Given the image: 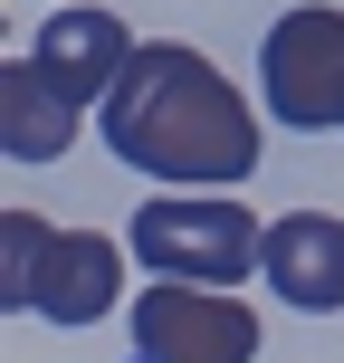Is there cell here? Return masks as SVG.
<instances>
[{
	"label": "cell",
	"mask_w": 344,
	"mask_h": 363,
	"mask_svg": "<svg viewBox=\"0 0 344 363\" xmlns=\"http://www.w3.org/2000/svg\"><path fill=\"white\" fill-rule=\"evenodd\" d=\"M77 115H87V96H67L48 67H38V48H19L10 67H0V153L10 163H57V153L77 144Z\"/></svg>",
	"instance_id": "52a82bcc"
},
{
	"label": "cell",
	"mask_w": 344,
	"mask_h": 363,
	"mask_svg": "<svg viewBox=\"0 0 344 363\" xmlns=\"http://www.w3.org/2000/svg\"><path fill=\"white\" fill-rule=\"evenodd\" d=\"M134 48H144V38H134L115 10H57L48 29H38V67H48L67 96H87V106L115 96V77H125Z\"/></svg>",
	"instance_id": "ba28073f"
},
{
	"label": "cell",
	"mask_w": 344,
	"mask_h": 363,
	"mask_svg": "<svg viewBox=\"0 0 344 363\" xmlns=\"http://www.w3.org/2000/svg\"><path fill=\"white\" fill-rule=\"evenodd\" d=\"M96 115H106V153L134 163V172H153L163 191H172V182L220 191V182H249V172H258L249 96H239L201 48H182V38L134 48L125 77H115V96H106Z\"/></svg>",
	"instance_id": "6da1fadb"
},
{
	"label": "cell",
	"mask_w": 344,
	"mask_h": 363,
	"mask_svg": "<svg viewBox=\"0 0 344 363\" xmlns=\"http://www.w3.org/2000/svg\"><path fill=\"white\" fill-rule=\"evenodd\" d=\"M125 287V249L106 230H57L38 211H10L0 220V306H29L48 325H96Z\"/></svg>",
	"instance_id": "7a4b0ae2"
},
{
	"label": "cell",
	"mask_w": 344,
	"mask_h": 363,
	"mask_svg": "<svg viewBox=\"0 0 344 363\" xmlns=\"http://www.w3.org/2000/svg\"><path fill=\"white\" fill-rule=\"evenodd\" d=\"M258 86H268V115L296 134H335L344 125V10H287L258 48Z\"/></svg>",
	"instance_id": "277c9868"
},
{
	"label": "cell",
	"mask_w": 344,
	"mask_h": 363,
	"mask_svg": "<svg viewBox=\"0 0 344 363\" xmlns=\"http://www.w3.org/2000/svg\"><path fill=\"white\" fill-rule=\"evenodd\" d=\"M258 277H268L296 315H335V306H344V220H326V211H287V220H268Z\"/></svg>",
	"instance_id": "8992f818"
},
{
	"label": "cell",
	"mask_w": 344,
	"mask_h": 363,
	"mask_svg": "<svg viewBox=\"0 0 344 363\" xmlns=\"http://www.w3.org/2000/svg\"><path fill=\"white\" fill-rule=\"evenodd\" d=\"M125 249L144 258L153 277H192V287H230L249 277V258L268 249V230L249 220V201H144L125 230Z\"/></svg>",
	"instance_id": "3957f363"
},
{
	"label": "cell",
	"mask_w": 344,
	"mask_h": 363,
	"mask_svg": "<svg viewBox=\"0 0 344 363\" xmlns=\"http://www.w3.org/2000/svg\"><path fill=\"white\" fill-rule=\"evenodd\" d=\"M134 363H258V315L230 287L153 277L134 296Z\"/></svg>",
	"instance_id": "5b68a950"
}]
</instances>
